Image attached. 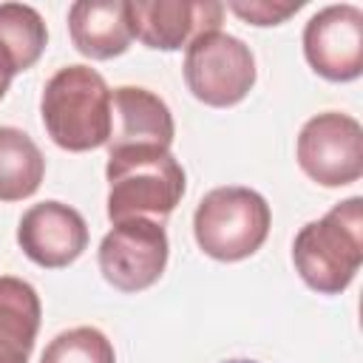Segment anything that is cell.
Instances as JSON below:
<instances>
[{"label":"cell","mask_w":363,"mask_h":363,"mask_svg":"<svg viewBox=\"0 0 363 363\" xmlns=\"http://www.w3.org/2000/svg\"><path fill=\"white\" fill-rule=\"evenodd\" d=\"M11 77H14V68H11V62H9V57L0 51V99L6 96V91H9V82H11Z\"/></svg>","instance_id":"obj_18"},{"label":"cell","mask_w":363,"mask_h":363,"mask_svg":"<svg viewBox=\"0 0 363 363\" xmlns=\"http://www.w3.org/2000/svg\"><path fill=\"white\" fill-rule=\"evenodd\" d=\"M224 6L216 0H130V34L147 48L176 51L196 37L218 31Z\"/></svg>","instance_id":"obj_9"},{"label":"cell","mask_w":363,"mask_h":363,"mask_svg":"<svg viewBox=\"0 0 363 363\" xmlns=\"http://www.w3.org/2000/svg\"><path fill=\"white\" fill-rule=\"evenodd\" d=\"M40 363H116L111 340L94 326L60 332L43 352Z\"/></svg>","instance_id":"obj_16"},{"label":"cell","mask_w":363,"mask_h":363,"mask_svg":"<svg viewBox=\"0 0 363 363\" xmlns=\"http://www.w3.org/2000/svg\"><path fill=\"white\" fill-rule=\"evenodd\" d=\"M269 204L250 187H216L210 190L193 216V233L199 247L216 261L250 258L269 235Z\"/></svg>","instance_id":"obj_4"},{"label":"cell","mask_w":363,"mask_h":363,"mask_svg":"<svg viewBox=\"0 0 363 363\" xmlns=\"http://www.w3.org/2000/svg\"><path fill=\"white\" fill-rule=\"evenodd\" d=\"M301 6H303V0H289V3H281V0H250V3H230L227 9L233 14H238L241 20L252 23V26H278L286 17H292Z\"/></svg>","instance_id":"obj_17"},{"label":"cell","mask_w":363,"mask_h":363,"mask_svg":"<svg viewBox=\"0 0 363 363\" xmlns=\"http://www.w3.org/2000/svg\"><path fill=\"white\" fill-rule=\"evenodd\" d=\"M43 125L62 150H94L111 136V88L88 65L60 68L43 88Z\"/></svg>","instance_id":"obj_2"},{"label":"cell","mask_w":363,"mask_h":363,"mask_svg":"<svg viewBox=\"0 0 363 363\" xmlns=\"http://www.w3.org/2000/svg\"><path fill=\"white\" fill-rule=\"evenodd\" d=\"M292 261L315 292H343L363 264V199L352 196L323 218L303 224L292 244Z\"/></svg>","instance_id":"obj_1"},{"label":"cell","mask_w":363,"mask_h":363,"mask_svg":"<svg viewBox=\"0 0 363 363\" xmlns=\"http://www.w3.org/2000/svg\"><path fill=\"white\" fill-rule=\"evenodd\" d=\"M45 159L34 139L20 128L0 125V201H23L37 193Z\"/></svg>","instance_id":"obj_14"},{"label":"cell","mask_w":363,"mask_h":363,"mask_svg":"<svg viewBox=\"0 0 363 363\" xmlns=\"http://www.w3.org/2000/svg\"><path fill=\"white\" fill-rule=\"evenodd\" d=\"M301 170L323 184L343 187L363 173V128L354 116L326 111L312 116L298 133Z\"/></svg>","instance_id":"obj_6"},{"label":"cell","mask_w":363,"mask_h":363,"mask_svg":"<svg viewBox=\"0 0 363 363\" xmlns=\"http://www.w3.org/2000/svg\"><path fill=\"white\" fill-rule=\"evenodd\" d=\"M227 363H255V360H227Z\"/></svg>","instance_id":"obj_19"},{"label":"cell","mask_w":363,"mask_h":363,"mask_svg":"<svg viewBox=\"0 0 363 363\" xmlns=\"http://www.w3.org/2000/svg\"><path fill=\"white\" fill-rule=\"evenodd\" d=\"M68 31L79 54L111 60L128 51L133 34L125 0H77L68 9Z\"/></svg>","instance_id":"obj_12"},{"label":"cell","mask_w":363,"mask_h":363,"mask_svg":"<svg viewBox=\"0 0 363 363\" xmlns=\"http://www.w3.org/2000/svg\"><path fill=\"white\" fill-rule=\"evenodd\" d=\"M99 272L122 292L153 286L167 264V233L156 218H125L99 244Z\"/></svg>","instance_id":"obj_7"},{"label":"cell","mask_w":363,"mask_h":363,"mask_svg":"<svg viewBox=\"0 0 363 363\" xmlns=\"http://www.w3.org/2000/svg\"><path fill=\"white\" fill-rule=\"evenodd\" d=\"M17 241L34 264L60 269L77 261L88 247V224L62 201H40L23 213Z\"/></svg>","instance_id":"obj_10"},{"label":"cell","mask_w":363,"mask_h":363,"mask_svg":"<svg viewBox=\"0 0 363 363\" xmlns=\"http://www.w3.org/2000/svg\"><path fill=\"white\" fill-rule=\"evenodd\" d=\"M184 82L190 94L213 108L241 102L255 85V60L250 45L224 31H207L187 45Z\"/></svg>","instance_id":"obj_5"},{"label":"cell","mask_w":363,"mask_h":363,"mask_svg":"<svg viewBox=\"0 0 363 363\" xmlns=\"http://www.w3.org/2000/svg\"><path fill=\"white\" fill-rule=\"evenodd\" d=\"M40 295L14 275H0V363H28L40 332Z\"/></svg>","instance_id":"obj_13"},{"label":"cell","mask_w":363,"mask_h":363,"mask_svg":"<svg viewBox=\"0 0 363 363\" xmlns=\"http://www.w3.org/2000/svg\"><path fill=\"white\" fill-rule=\"evenodd\" d=\"M173 116L164 99L147 88L122 85L111 94V150L125 147H170Z\"/></svg>","instance_id":"obj_11"},{"label":"cell","mask_w":363,"mask_h":363,"mask_svg":"<svg viewBox=\"0 0 363 363\" xmlns=\"http://www.w3.org/2000/svg\"><path fill=\"white\" fill-rule=\"evenodd\" d=\"M45 40L48 31L37 9L26 3H0V51L9 57L14 74L40 60Z\"/></svg>","instance_id":"obj_15"},{"label":"cell","mask_w":363,"mask_h":363,"mask_svg":"<svg viewBox=\"0 0 363 363\" xmlns=\"http://www.w3.org/2000/svg\"><path fill=\"white\" fill-rule=\"evenodd\" d=\"M306 62L332 82L363 74V11L352 3L320 9L303 28Z\"/></svg>","instance_id":"obj_8"},{"label":"cell","mask_w":363,"mask_h":363,"mask_svg":"<svg viewBox=\"0 0 363 363\" xmlns=\"http://www.w3.org/2000/svg\"><path fill=\"white\" fill-rule=\"evenodd\" d=\"M108 218H164L184 196V170L164 147L108 150Z\"/></svg>","instance_id":"obj_3"}]
</instances>
